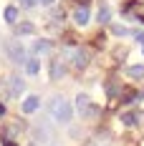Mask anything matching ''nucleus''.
<instances>
[{
  "label": "nucleus",
  "instance_id": "nucleus-1",
  "mask_svg": "<svg viewBox=\"0 0 144 146\" xmlns=\"http://www.w3.org/2000/svg\"><path fill=\"white\" fill-rule=\"evenodd\" d=\"M48 111H51V116L56 118L58 123H68L73 116V106L63 96H53L51 101H48Z\"/></svg>",
  "mask_w": 144,
  "mask_h": 146
},
{
  "label": "nucleus",
  "instance_id": "nucleus-2",
  "mask_svg": "<svg viewBox=\"0 0 144 146\" xmlns=\"http://www.w3.org/2000/svg\"><path fill=\"white\" fill-rule=\"evenodd\" d=\"M76 111H78L84 118H94L96 113H99V108L91 103V98H88L86 93H78V96H76Z\"/></svg>",
  "mask_w": 144,
  "mask_h": 146
},
{
  "label": "nucleus",
  "instance_id": "nucleus-3",
  "mask_svg": "<svg viewBox=\"0 0 144 146\" xmlns=\"http://www.w3.org/2000/svg\"><path fill=\"white\" fill-rule=\"evenodd\" d=\"M68 56H71L73 68H78V71H84V68L88 66V60H91L88 48H73V50H68Z\"/></svg>",
  "mask_w": 144,
  "mask_h": 146
},
{
  "label": "nucleus",
  "instance_id": "nucleus-4",
  "mask_svg": "<svg viewBox=\"0 0 144 146\" xmlns=\"http://www.w3.org/2000/svg\"><path fill=\"white\" fill-rule=\"evenodd\" d=\"M8 58L13 60V63H25V48L20 43H8Z\"/></svg>",
  "mask_w": 144,
  "mask_h": 146
},
{
  "label": "nucleus",
  "instance_id": "nucleus-5",
  "mask_svg": "<svg viewBox=\"0 0 144 146\" xmlns=\"http://www.w3.org/2000/svg\"><path fill=\"white\" fill-rule=\"evenodd\" d=\"M23 91H25L23 78H20V76H13V78H10V83H8V93H10V96H20Z\"/></svg>",
  "mask_w": 144,
  "mask_h": 146
},
{
  "label": "nucleus",
  "instance_id": "nucleus-6",
  "mask_svg": "<svg viewBox=\"0 0 144 146\" xmlns=\"http://www.w3.org/2000/svg\"><path fill=\"white\" fill-rule=\"evenodd\" d=\"M88 18H91V13H88L86 5H78V8L73 10V20H76V25H86Z\"/></svg>",
  "mask_w": 144,
  "mask_h": 146
},
{
  "label": "nucleus",
  "instance_id": "nucleus-7",
  "mask_svg": "<svg viewBox=\"0 0 144 146\" xmlns=\"http://www.w3.org/2000/svg\"><path fill=\"white\" fill-rule=\"evenodd\" d=\"M51 50H53V43L46 40V38H41V40L33 43V53H35V56H43V53H51Z\"/></svg>",
  "mask_w": 144,
  "mask_h": 146
},
{
  "label": "nucleus",
  "instance_id": "nucleus-8",
  "mask_svg": "<svg viewBox=\"0 0 144 146\" xmlns=\"http://www.w3.org/2000/svg\"><path fill=\"white\" fill-rule=\"evenodd\" d=\"M38 106H41V98H38V96H28V98L23 101V113H35Z\"/></svg>",
  "mask_w": 144,
  "mask_h": 146
},
{
  "label": "nucleus",
  "instance_id": "nucleus-9",
  "mask_svg": "<svg viewBox=\"0 0 144 146\" xmlns=\"http://www.w3.org/2000/svg\"><path fill=\"white\" fill-rule=\"evenodd\" d=\"M63 73H66L63 60H53V63H51V78H53V81H58V78H63Z\"/></svg>",
  "mask_w": 144,
  "mask_h": 146
},
{
  "label": "nucleus",
  "instance_id": "nucleus-10",
  "mask_svg": "<svg viewBox=\"0 0 144 146\" xmlns=\"http://www.w3.org/2000/svg\"><path fill=\"white\" fill-rule=\"evenodd\" d=\"M127 76H129V78H134V81L144 78V66H142V63H137V66H129V68H127Z\"/></svg>",
  "mask_w": 144,
  "mask_h": 146
},
{
  "label": "nucleus",
  "instance_id": "nucleus-11",
  "mask_svg": "<svg viewBox=\"0 0 144 146\" xmlns=\"http://www.w3.org/2000/svg\"><path fill=\"white\" fill-rule=\"evenodd\" d=\"M33 33V23H18L15 25V35H30Z\"/></svg>",
  "mask_w": 144,
  "mask_h": 146
},
{
  "label": "nucleus",
  "instance_id": "nucleus-12",
  "mask_svg": "<svg viewBox=\"0 0 144 146\" xmlns=\"http://www.w3.org/2000/svg\"><path fill=\"white\" fill-rule=\"evenodd\" d=\"M38 68H41L38 58H28V60H25V71H28L30 76H35V73H38Z\"/></svg>",
  "mask_w": 144,
  "mask_h": 146
},
{
  "label": "nucleus",
  "instance_id": "nucleus-13",
  "mask_svg": "<svg viewBox=\"0 0 144 146\" xmlns=\"http://www.w3.org/2000/svg\"><path fill=\"white\" fill-rule=\"evenodd\" d=\"M96 18H99V23H109V20H111V10H109L106 5H101V8H99V15H96Z\"/></svg>",
  "mask_w": 144,
  "mask_h": 146
},
{
  "label": "nucleus",
  "instance_id": "nucleus-14",
  "mask_svg": "<svg viewBox=\"0 0 144 146\" xmlns=\"http://www.w3.org/2000/svg\"><path fill=\"white\" fill-rule=\"evenodd\" d=\"M5 20H8V23H15V20H18V8H15V5L5 8Z\"/></svg>",
  "mask_w": 144,
  "mask_h": 146
},
{
  "label": "nucleus",
  "instance_id": "nucleus-15",
  "mask_svg": "<svg viewBox=\"0 0 144 146\" xmlns=\"http://www.w3.org/2000/svg\"><path fill=\"white\" fill-rule=\"evenodd\" d=\"M137 113H121V121H124V123H127V126H131V123H137Z\"/></svg>",
  "mask_w": 144,
  "mask_h": 146
},
{
  "label": "nucleus",
  "instance_id": "nucleus-16",
  "mask_svg": "<svg viewBox=\"0 0 144 146\" xmlns=\"http://www.w3.org/2000/svg\"><path fill=\"white\" fill-rule=\"evenodd\" d=\"M111 33H114V35H127V28H124V25H114Z\"/></svg>",
  "mask_w": 144,
  "mask_h": 146
},
{
  "label": "nucleus",
  "instance_id": "nucleus-17",
  "mask_svg": "<svg viewBox=\"0 0 144 146\" xmlns=\"http://www.w3.org/2000/svg\"><path fill=\"white\" fill-rule=\"evenodd\" d=\"M134 40H139V43H144V33L139 30V33H134Z\"/></svg>",
  "mask_w": 144,
  "mask_h": 146
},
{
  "label": "nucleus",
  "instance_id": "nucleus-18",
  "mask_svg": "<svg viewBox=\"0 0 144 146\" xmlns=\"http://www.w3.org/2000/svg\"><path fill=\"white\" fill-rule=\"evenodd\" d=\"M41 5H53V0H38Z\"/></svg>",
  "mask_w": 144,
  "mask_h": 146
},
{
  "label": "nucleus",
  "instance_id": "nucleus-19",
  "mask_svg": "<svg viewBox=\"0 0 144 146\" xmlns=\"http://www.w3.org/2000/svg\"><path fill=\"white\" fill-rule=\"evenodd\" d=\"M3 116H5V108H3V106H0V118H3Z\"/></svg>",
  "mask_w": 144,
  "mask_h": 146
},
{
  "label": "nucleus",
  "instance_id": "nucleus-20",
  "mask_svg": "<svg viewBox=\"0 0 144 146\" xmlns=\"http://www.w3.org/2000/svg\"><path fill=\"white\" fill-rule=\"evenodd\" d=\"M23 3H25V5H33V3H35V0H23Z\"/></svg>",
  "mask_w": 144,
  "mask_h": 146
},
{
  "label": "nucleus",
  "instance_id": "nucleus-21",
  "mask_svg": "<svg viewBox=\"0 0 144 146\" xmlns=\"http://www.w3.org/2000/svg\"><path fill=\"white\" fill-rule=\"evenodd\" d=\"M5 146H15V144H5Z\"/></svg>",
  "mask_w": 144,
  "mask_h": 146
},
{
  "label": "nucleus",
  "instance_id": "nucleus-22",
  "mask_svg": "<svg viewBox=\"0 0 144 146\" xmlns=\"http://www.w3.org/2000/svg\"><path fill=\"white\" fill-rule=\"evenodd\" d=\"M0 88H3V81H0Z\"/></svg>",
  "mask_w": 144,
  "mask_h": 146
}]
</instances>
